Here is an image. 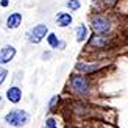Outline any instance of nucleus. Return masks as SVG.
I'll return each mask as SVG.
<instances>
[{
  "label": "nucleus",
  "instance_id": "nucleus-1",
  "mask_svg": "<svg viewBox=\"0 0 128 128\" xmlns=\"http://www.w3.org/2000/svg\"><path fill=\"white\" fill-rule=\"evenodd\" d=\"M66 92L74 98L89 100L95 94V84L91 76L83 74H72L66 83Z\"/></svg>",
  "mask_w": 128,
  "mask_h": 128
},
{
  "label": "nucleus",
  "instance_id": "nucleus-2",
  "mask_svg": "<svg viewBox=\"0 0 128 128\" xmlns=\"http://www.w3.org/2000/svg\"><path fill=\"white\" fill-rule=\"evenodd\" d=\"M89 30L95 34H112L116 28V22L110 14L105 12H94L89 16Z\"/></svg>",
  "mask_w": 128,
  "mask_h": 128
},
{
  "label": "nucleus",
  "instance_id": "nucleus-3",
  "mask_svg": "<svg viewBox=\"0 0 128 128\" xmlns=\"http://www.w3.org/2000/svg\"><path fill=\"white\" fill-rule=\"evenodd\" d=\"M69 114L74 119L78 120H88V119H95L97 117V108L91 105L88 100H78L74 98L72 102L67 103Z\"/></svg>",
  "mask_w": 128,
  "mask_h": 128
},
{
  "label": "nucleus",
  "instance_id": "nucleus-4",
  "mask_svg": "<svg viewBox=\"0 0 128 128\" xmlns=\"http://www.w3.org/2000/svg\"><path fill=\"white\" fill-rule=\"evenodd\" d=\"M110 66L108 60H78L74 64V70L76 74H83L88 76H92L95 74L102 72L103 69H106Z\"/></svg>",
  "mask_w": 128,
  "mask_h": 128
},
{
  "label": "nucleus",
  "instance_id": "nucleus-5",
  "mask_svg": "<svg viewBox=\"0 0 128 128\" xmlns=\"http://www.w3.org/2000/svg\"><path fill=\"white\" fill-rule=\"evenodd\" d=\"M30 112L20 108H12L3 114V124L10 128H25L30 124Z\"/></svg>",
  "mask_w": 128,
  "mask_h": 128
},
{
  "label": "nucleus",
  "instance_id": "nucleus-6",
  "mask_svg": "<svg viewBox=\"0 0 128 128\" xmlns=\"http://www.w3.org/2000/svg\"><path fill=\"white\" fill-rule=\"evenodd\" d=\"M86 44V50H95V52H102V50H108L114 46V34H89Z\"/></svg>",
  "mask_w": 128,
  "mask_h": 128
},
{
  "label": "nucleus",
  "instance_id": "nucleus-7",
  "mask_svg": "<svg viewBox=\"0 0 128 128\" xmlns=\"http://www.w3.org/2000/svg\"><path fill=\"white\" fill-rule=\"evenodd\" d=\"M48 25L47 24H36L33 25L27 33H25V38H27V41L30 44H33V46H38V44H41L44 39H46V36L48 34Z\"/></svg>",
  "mask_w": 128,
  "mask_h": 128
},
{
  "label": "nucleus",
  "instance_id": "nucleus-8",
  "mask_svg": "<svg viewBox=\"0 0 128 128\" xmlns=\"http://www.w3.org/2000/svg\"><path fill=\"white\" fill-rule=\"evenodd\" d=\"M24 98V91L19 84H11L5 92V100L11 105H19Z\"/></svg>",
  "mask_w": 128,
  "mask_h": 128
},
{
  "label": "nucleus",
  "instance_id": "nucleus-9",
  "mask_svg": "<svg viewBox=\"0 0 128 128\" xmlns=\"http://www.w3.org/2000/svg\"><path fill=\"white\" fill-rule=\"evenodd\" d=\"M17 55V48L12 44H5L0 48V66H8Z\"/></svg>",
  "mask_w": 128,
  "mask_h": 128
},
{
  "label": "nucleus",
  "instance_id": "nucleus-10",
  "mask_svg": "<svg viewBox=\"0 0 128 128\" xmlns=\"http://www.w3.org/2000/svg\"><path fill=\"white\" fill-rule=\"evenodd\" d=\"M46 42L50 47V50H60V52H62V50H66V47H67V42L64 39H61L53 31H48V34L46 36Z\"/></svg>",
  "mask_w": 128,
  "mask_h": 128
},
{
  "label": "nucleus",
  "instance_id": "nucleus-11",
  "mask_svg": "<svg viewBox=\"0 0 128 128\" xmlns=\"http://www.w3.org/2000/svg\"><path fill=\"white\" fill-rule=\"evenodd\" d=\"M55 24H56V27H60V28H69L70 25L74 24L72 12H69V11H60V12H56Z\"/></svg>",
  "mask_w": 128,
  "mask_h": 128
},
{
  "label": "nucleus",
  "instance_id": "nucleus-12",
  "mask_svg": "<svg viewBox=\"0 0 128 128\" xmlns=\"http://www.w3.org/2000/svg\"><path fill=\"white\" fill-rule=\"evenodd\" d=\"M22 20H24L22 12L12 11L11 14H8V17L5 19V27L8 28V30H17L22 25Z\"/></svg>",
  "mask_w": 128,
  "mask_h": 128
},
{
  "label": "nucleus",
  "instance_id": "nucleus-13",
  "mask_svg": "<svg viewBox=\"0 0 128 128\" xmlns=\"http://www.w3.org/2000/svg\"><path fill=\"white\" fill-rule=\"evenodd\" d=\"M89 38V27L86 24H80L75 28V41L78 44H84Z\"/></svg>",
  "mask_w": 128,
  "mask_h": 128
},
{
  "label": "nucleus",
  "instance_id": "nucleus-14",
  "mask_svg": "<svg viewBox=\"0 0 128 128\" xmlns=\"http://www.w3.org/2000/svg\"><path fill=\"white\" fill-rule=\"evenodd\" d=\"M61 105H62V97H61L60 94H55V95H52V98L48 100L47 110H48L50 114H53V112H56L61 108Z\"/></svg>",
  "mask_w": 128,
  "mask_h": 128
},
{
  "label": "nucleus",
  "instance_id": "nucleus-15",
  "mask_svg": "<svg viewBox=\"0 0 128 128\" xmlns=\"http://www.w3.org/2000/svg\"><path fill=\"white\" fill-rule=\"evenodd\" d=\"M44 128H61V126H60V120H58V117L53 116V114L47 116L46 119H44Z\"/></svg>",
  "mask_w": 128,
  "mask_h": 128
},
{
  "label": "nucleus",
  "instance_id": "nucleus-16",
  "mask_svg": "<svg viewBox=\"0 0 128 128\" xmlns=\"http://www.w3.org/2000/svg\"><path fill=\"white\" fill-rule=\"evenodd\" d=\"M66 8L70 12H76L81 10V0H66Z\"/></svg>",
  "mask_w": 128,
  "mask_h": 128
},
{
  "label": "nucleus",
  "instance_id": "nucleus-17",
  "mask_svg": "<svg viewBox=\"0 0 128 128\" xmlns=\"http://www.w3.org/2000/svg\"><path fill=\"white\" fill-rule=\"evenodd\" d=\"M8 75H10V70L6 69L5 66H0V86L8 80Z\"/></svg>",
  "mask_w": 128,
  "mask_h": 128
},
{
  "label": "nucleus",
  "instance_id": "nucleus-18",
  "mask_svg": "<svg viewBox=\"0 0 128 128\" xmlns=\"http://www.w3.org/2000/svg\"><path fill=\"white\" fill-rule=\"evenodd\" d=\"M102 2V5L105 6V8H114V6H116L117 3H119V0H100Z\"/></svg>",
  "mask_w": 128,
  "mask_h": 128
},
{
  "label": "nucleus",
  "instance_id": "nucleus-19",
  "mask_svg": "<svg viewBox=\"0 0 128 128\" xmlns=\"http://www.w3.org/2000/svg\"><path fill=\"white\" fill-rule=\"evenodd\" d=\"M52 56H53L52 50H44L42 55H41V60L42 61H48V60H52Z\"/></svg>",
  "mask_w": 128,
  "mask_h": 128
},
{
  "label": "nucleus",
  "instance_id": "nucleus-20",
  "mask_svg": "<svg viewBox=\"0 0 128 128\" xmlns=\"http://www.w3.org/2000/svg\"><path fill=\"white\" fill-rule=\"evenodd\" d=\"M10 0H0V6H2V8H8L10 6Z\"/></svg>",
  "mask_w": 128,
  "mask_h": 128
},
{
  "label": "nucleus",
  "instance_id": "nucleus-21",
  "mask_svg": "<svg viewBox=\"0 0 128 128\" xmlns=\"http://www.w3.org/2000/svg\"><path fill=\"white\" fill-rule=\"evenodd\" d=\"M5 102H6V100H5L3 97H0V106H3V103H5Z\"/></svg>",
  "mask_w": 128,
  "mask_h": 128
},
{
  "label": "nucleus",
  "instance_id": "nucleus-22",
  "mask_svg": "<svg viewBox=\"0 0 128 128\" xmlns=\"http://www.w3.org/2000/svg\"><path fill=\"white\" fill-rule=\"evenodd\" d=\"M70 128H78V126H70Z\"/></svg>",
  "mask_w": 128,
  "mask_h": 128
},
{
  "label": "nucleus",
  "instance_id": "nucleus-23",
  "mask_svg": "<svg viewBox=\"0 0 128 128\" xmlns=\"http://www.w3.org/2000/svg\"><path fill=\"white\" fill-rule=\"evenodd\" d=\"M0 25H2V19H0Z\"/></svg>",
  "mask_w": 128,
  "mask_h": 128
}]
</instances>
